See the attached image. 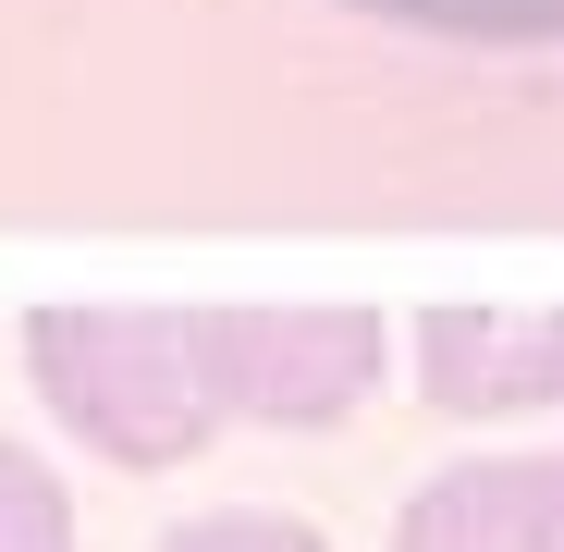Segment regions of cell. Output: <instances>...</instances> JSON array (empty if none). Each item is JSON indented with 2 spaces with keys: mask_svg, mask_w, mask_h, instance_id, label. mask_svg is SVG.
<instances>
[{
  "mask_svg": "<svg viewBox=\"0 0 564 552\" xmlns=\"http://www.w3.org/2000/svg\"><path fill=\"white\" fill-rule=\"evenodd\" d=\"M37 356V393L74 442L123 454V467H184L209 430H221V393L197 368V320L184 307H50L25 332Z\"/></svg>",
  "mask_w": 564,
  "mask_h": 552,
  "instance_id": "1",
  "label": "cell"
},
{
  "mask_svg": "<svg viewBox=\"0 0 564 552\" xmlns=\"http://www.w3.org/2000/svg\"><path fill=\"white\" fill-rule=\"evenodd\" d=\"M197 368L221 418L319 430L381 381V320L368 307H197Z\"/></svg>",
  "mask_w": 564,
  "mask_h": 552,
  "instance_id": "2",
  "label": "cell"
},
{
  "mask_svg": "<svg viewBox=\"0 0 564 552\" xmlns=\"http://www.w3.org/2000/svg\"><path fill=\"white\" fill-rule=\"evenodd\" d=\"M417 393L454 418L564 405V307H430L417 320Z\"/></svg>",
  "mask_w": 564,
  "mask_h": 552,
  "instance_id": "3",
  "label": "cell"
},
{
  "mask_svg": "<svg viewBox=\"0 0 564 552\" xmlns=\"http://www.w3.org/2000/svg\"><path fill=\"white\" fill-rule=\"evenodd\" d=\"M393 552H564V454H479V467H442L393 516Z\"/></svg>",
  "mask_w": 564,
  "mask_h": 552,
  "instance_id": "4",
  "label": "cell"
},
{
  "mask_svg": "<svg viewBox=\"0 0 564 552\" xmlns=\"http://www.w3.org/2000/svg\"><path fill=\"white\" fill-rule=\"evenodd\" d=\"M344 13H381V25H417V37H466V50L564 37V0H344Z\"/></svg>",
  "mask_w": 564,
  "mask_h": 552,
  "instance_id": "5",
  "label": "cell"
},
{
  "mask_svg": "<svg viewBox=\"0 0 564 552\" xmlns=\"http://www.w3.org/2000/svg\"><path fill=\"white\" fill-rule=\"evenodd\" d=\"M0 552H74V504L25 442H0Z\"/></svg>",
  "mask_w": 564,
  "mask_h": 552,
  "instance_id": "6",
  "label": "cell"
},
{
  "mask_svg": "<svg viewBox=\"0 0 564 552\" xmlns=\"http://www.w3.org/2000/svg\"><path fill=\"white\" fill-rule=\"evenodd\" d=\"M160 552H319V528H307V516H270V504H246V516H184Z\"/></svg>",
  "mask_w": 564,
  "mask_h": 552,
  "instance_id": "7",
  "label": "cell"
}]
</instances>
